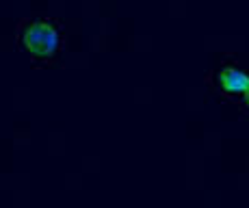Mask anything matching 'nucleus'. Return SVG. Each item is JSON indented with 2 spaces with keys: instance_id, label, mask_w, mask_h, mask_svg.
Masks as SVG:
<instances>
[{
  "instance_id": "7ed1b4c3",
  "label": "nucleus",
  "mask_w": 249,
  "mask_h": 208,
  "mask_svg": "<svg viewBox=\"0 0 249 208\" xmlns=\"http://www.w3.org/2000/svg\"><path fill=\"white\" fill-rule=\"evenodd\" d=\"M238 100H241V106H243V109H247V111H249V87H247L245 94H243Z\"/></svg>"
},
{
  "instance_id": "f03ea898",
  "label": "nucleus",
  "mask_w": 249,
  "mask_h": 208,
  "mask_svg": "<svg viewBox=\"0 0 249 208\" xmlns=\"http://www.w3.org/2000/svg\"><path fill=\"white\" fill-rule=\"evenodd\" d=\"M213 85L221 91L228 98H241L245 94V89L249 87V72L241 70L238 65H232V63H226V65L217 67L210 76Z\"/></svg>"
},
{
  "instance_id": "f257e3e1",
  "label": "nucleus",
  "mask_w": 249,
  "mask_h": 208,
  "mask_svg": "<svg viewBox=\"0 0 249 208\" xmlns=\"http://www.w3.org/2000/svg\"><path fill=\"white\" fill-rule=\"evenodd\" d=\"M22 50L37 63L52 61L61 50V28L52 20H28L22 24L18 35Z\"/></svg>"
}]
</instances>
